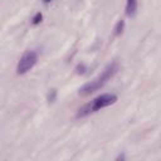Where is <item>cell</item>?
I'll use <instances>...</instances> for the list:
<instances>
[{"label":"cell","mask_w":161,"mask_h":161,"mask_svg":"<svg viewBox=\"0 0 161 161\" xmlns=\"http://www.w3.org/2000/svg\"><path fill=\"white\" fill-rule=\"evenodd\" d=\"M117 70H118V65H117L116 62L108 64L97 78H94L93 80H91L89 83H87V84H84L83 87L79 88V94L80 96H88V94L98 91L117 73Z\"/></svg>","instance_id":"cell-1"},{"label":"cell","mask_w":161,"mask_h":161,"mask_svg":"<svg viewBox=\"0 0 161 161\" xmlns=\"http://www.w3.org/2000/svg\"><path fill=\"white\" fill-rule=\"evenodd\" d=\"M117 101V96L116 94H111V93H104V94H101L98 97H96L92 103H88L86 104L84 107L79 108L78 109V113H77V118H80V117H86L93 112H97L104 107H108L111 104H113L114 102Z\"/></svg>","instance_id":"cell-2"},{"label":"cell","mask_w":161,"mask_h":161,"mask_svg":"<svg viewBox=\"0 0 161 161\" xmlns=\"http://www.w3.org/2000/svg\"><path fill=\"white\" fill-rule=\"evenodd\" d=\"M36 62H38V53L36 52H34V50L25 52L18 62L16 73L18 74H25L36 64Z\"/></svg>","instance_id":"cell-3"},{"label":"cell","mask_w":161,"mask_h":161,"mask_svg":"<svg viewBox=\"0 0 161 161\" xmlns=\"http://www.w3.org/2000/svg\"><path fill=\"white\" fill-rule=\"evenodd\" d=\"M126 15L128 18H133L137 13V0H126Z\"/></svg>","instance_id":"cell-4"},{"label":"cell","mask_w":161,"mask_h":161,"mask_svg":"<svg viewBox=\"0 0 161 161\" xmlns=\"http://www.w3.org/2000/svg\"><path fill=\"white\" fill-rule=\"evenodd\" d=\"M123 28H125V20L121 19V20H118V23H117L116 26H114V35H116V36L121 35L122 31H123Z\"/></svg>","instance_id":"cell-5"},{"label":"cell","mask_w":161,"mask_h":161,"mask_svg":"<svg viewBox=\"0 0 161 161\" xmlns=\"http://www.w3.org/2000/svg\"><path fill=\"white\" fill-rule=\"evenodd\" d=\"M42 19H43V15H42L40 13H36V14L34 15V18H33V21H31V23H33L34 25H36V24H39V23L42 21Z\"/></svg>","instance_id":"cell-6"},{"label":"cell","mask_w":161,"mask_h":161,"mask_svg":"<svg viewBox=\"0 0 161 161\" xmlns=\"http://www.w3.org/2000/svg\"><path fill=\"white\" fill-rule=\"evenodd\" d=\"M43 1H44V3H45V4H48V3H50V1H52V0H43Z\"/></svg>","instance_id":"cell-7"}]
</instances>
